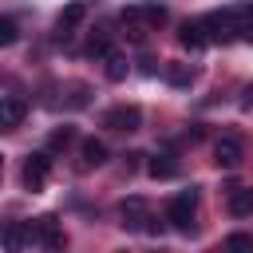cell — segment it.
<instances>
[{"label":"cell","instance_id":"cell-10","mask_svg":"<svg viewBox=\"0 0 253 253\" xmlns=\"http://www.w3.org/2000/svg\"><path fill=\"white\" fill-rule=\"evenodd\" d=\"M79 158H83V170H95V166H103V162H107V142H99V138H83V146H79Z\"/></svg>","mask_w":253,"mask_h":253},{"label":"cell","instance_id":"cell-2","mask_svg":"<svg viewBox=\"0 0 253 253\" xmlns=\"http://www.w3.org/2000/svg\"><path fill=\"white\" fill-rule=\"evenodd\" d=\"M47 174H51V158H47L43 150L28 154V158H24V166H20V178H24V186H28L32 194L47 186Z\"/></svg>","mask_w":253,"mask_h":253},{"label":"cell","instance_id":"cell-17","mask_svg":"<svg viewBox=\"0 0 253 253\" xmlns=\"http://www.w3.org/2000/svg\"><path fill=\"white\" fill-rule=\"evenodd\" d=\"M16 36H20V32H16V20H12V16H4V20H0V43H4V47H12V43H16Z\"/></svg>","mask_w":253,"mask_h":253},{"label":"cell","instance_id":"cell-21","mask_svg":"<svg viewBox=\"0 0 253 253\" xmlns=\"http://www.w3.org/2000/svg\"><path fill=\"white\" fill-rule=\"evenodd\" d=\"M241 107H253V87H245V99H241Z\"/></svg>","mask_w":253,"mask_h":253},{"label":"cell","instance_id":"cell-20","mask_svg":"<svg viewBox=\"0 0 253 253\" xmlns=\"http://www.w3.org/2000/svg\"><path fill=\"white\" fill-rule=\"evenodd\" d=\"M71 138H75V130H71V126H63V130H55V134H51V146H67Z\"/></svg>","mask_w":253,"mask_h":253},{"label":"cell","instance_id":"cell-1","mask_svg":"<svg viewBox=\"0 0 253 253\" xmlns=\"http://www.w3.org/2000/svg\"><path fill=\"white\" fill-rule=\"evenodd\" d=\"M194 213H198V190H194V186L182 190V194H174V202L166 206V221H170L178 233H190V229H194Z\"/></svg>","mask_w":253,"mask_h":253},{"label":"cell","instance_id":"cell-18","mask_svg":"<svg viewBox=\"0 0 253 253\" xmlns=\"http://www.w3.org/2000/svg\"><path fill=\"white\" fill-rule=\"evenodd\" d=\"M138 12H142L146 24H162V20H166V8H162V4H142Z\"/></svg>","mask_w":253,"mask_h":253},{"label":"cell","instance_id":"cell-4","mask_svg":"<svg viewBox=\"0 0 253 253\" xmlns=\"http://www.w3.org/2000/svg\"><path fill=\"white\" fill-rule=\"evenodd\" d=\"M32 241L40 245V249H63V229H59V221L55 217H36L32 221Z\"/></svg>","mask_w":253,"mask_h":253},{"label":"cell","instance_id":"cell-7","mask_svg":"<svg viewBox=\"0 0 253 253\" xmlns=\"http://www.w3.org/2000/svg\"><path fill=\"white\" fill-rule=\"evenodd\" d=\"M24 115H28V103H24L20 95H4V103H0V123H4V126H20Z\"/></svg>","mask_w":253,"mask_h":253},{"label":"cell","instance_id":"cell-13","mask_svg":"<svg viewBox=\"0 0 253 253\" xmlns=\"http://www.w3.org/2000/svg\"><path fill=\"white\" fill-rule=\"evenodd\" d=\"M146 174H150V178H158V182H166V178H174V174H178V162H174L170 154H154V158L146 162Z\"/></svg>","mask_w":253,"mask_h":253},{"label":"cell","instance_id":"cell-3","mask_svg":"<svg viewBox=\"0 0 253 253\" xmlns=\"http://www.w3.org/2000/svg\"><path fill=\"white\" fill-rule=\"evenodd\" d=\"M103 126L130 134V130H138V126H142V111H138V107H130V103H123V107H111V111L103 115Z\"/></svg>","mask_w":253,"mask_h":253},{"label":"cell","instance_id":"cell-8","mask_svg":"<svg viewBox=\"0 0 253 253\" xmlns=\"http://www.w3.org/2000/svg\"><path fill=\"white\" fill-rule=\"evenodd\" d=\"M24 245H36V241H32V221H28V225L12 221V225L4 229V249H8V253H20Z\"/></svg>","mask_w":253,"mask_h":253},{"label":"cell","instance_id":"cell-9","mask_svg":"<svg viewBox=\"0 0 253 253\" xmlns=\"http://www.w3.org/2000/svg\"><path fill=\"white\" fill-rule=\"evenodd\" d=\"M225 206H229L233 217H249V213H253V186H233Z\"/></svg>","mask_w":253,"mask_h":253},{"label":"cell","instance_id":"cell-5","mask_svg":"<svg viewBox=\"0 0 253 253\" xmlns=\"http://www.w3.org/2000/svg\"><path fill=\"white\" fill-rule=\"evenodd\" d=\"M119 217H123V229H146V221H150L146 198H138V194L123 198V206H119Z\"/></svg>","mask_w":253,"mask_h":253},{"label":"cell","instance_id":"cell-11","mask_svg":"<svg viewBox=\"0 0 253 253\" xmlns=\"http://www.w3.org/2000/svg\"><path fill=\"white\" fill-rule=\"evenodd\" d=\"M178 40H182V47L198 51V47H206V43H210V32H206V24H190V20H186V24H182V36H178Z\"/></svg>","mask_w":253,"mask_h":253},{"label":"cell","instance_id":"cell-14","mask_svg":"<svg viewBox=\"0 0 253 253\" xmlns=\"http://www.w3.org/2000/svg\"><path fill=\"white\" fill-rule=\"evenodd\" d=\"M126 71H130V63H126V55H119V51H111V55H107V79H111V83H119V79H126Z\"/></svg>","mask_w":253,"mask_h":253},{"label":"cell","instance_id":"cell-15","mask_svg":"<svg viewBox=\"0 0 253 253\" xmlns=\"http://www.w3.org/2000/svg\"><path fill=\"white\" fill-rule=\"evenodd\" d=\"M166 79H170L174 87H190V83H194V71H190L186 63H170V67H166Z\"/></svg>","mask_w":253,"mask_h":253},{"label":"cell","instance_id":"cell-6","mask_svg":"<svg viewBox=\"0 0 253 253\" xmlns=\"http://www.w3.org/2000/svg\"><path fill=\"white\" fill-rule=\"evenodd\" d=\"M213 162H217L221 170L241 166V142H237L233 134H221V138H217V146H213Z\"/></svg>","mask_w":253,"mask_h":253},{"label":"cell","instance_id":"cell-12","mask_svg":"<svg viewBox=\"0 0 253 253\" xmlns=\"http://www.w3.org/2000/svg\"><path fill=\"white\" fill-rule=\"evenodd\" d=\"M83 16H87V8H83L79 0H71V4L59 12V20H55V24H59V36H67L71 28H79V24H83Z\"/></svg>","mask_w":253,"mask_h":253},{"label":"cell","instance_id":"cell-19","mask_svg":"<svg viewBox=\"0 0 253 253\" xmlns=\"http://www.w3.org/2000/svg\"><path fill=\"white\" fill-rule=\"evenodd\" d=\"M225 245H229V249H253V237H249V233H229Z\"/></svg>","mask_w":253,"mask_h":253},{"label":"cell","instance_id":"cell-16","mask_svg":"<svg viewBox=\"0 0 253 253\" xmlns=\"http://www.w3.org/2000/svg\"><path fill=\"white\" fill-rule=\"evenodd\" d=\"M87 55H91V59H107V55H111V40H107L103 32H99V36H91V43H87Z\"/></svg>","mask_w":253,"mask_h":253}]
</instances>
